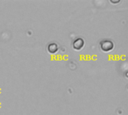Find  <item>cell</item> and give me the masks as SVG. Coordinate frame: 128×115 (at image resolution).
I'll use <instances>...</instances> for the list:
<instances>
[{"mask_svg": "<svg viewBox=\"0 0 128 115\" xmlns=\"http://www.w3.org/2000/svg\"><path fill=\"white\" fill-rule=\"evenodd\" d=\"M100 49L102 51H104L105 52H108L113 49L114 43L112 40H108V39H105V40H103L100 41Z\"/></svg>", "mask_w": 128, "mask_h": 115, "instance_id": "1", "label": "cell"}, {"mask_svg": "<svg viewBox=\"0 0 128 115\" xmlns=\"http://www.w3.org/2000/svg\"><path fill=\"white\" fill-rule=\"evenodd\" d=\"M85 45V41L81 37H77L76 38L72 43V46L75 50H80L83 48Z\"/></svg>", "mask_w": 128, "mask_h": 115, "instance_id": "2", "label": "cell"}, {"mask_svg": "<svg viewBox=\"0 0 128 115\" xmlns=\"http://www.w3.org/2000/svg\"><path fill=\"white\" fill-rule=\"evenodd\" d=\"M58 46L56 43H51L47 46V51L50 54H55L58 52Z\"/></svg>", "mask_w": 128, "mask_h": 115, "instance_id": "3", "label": "cell"}]
</instances>
